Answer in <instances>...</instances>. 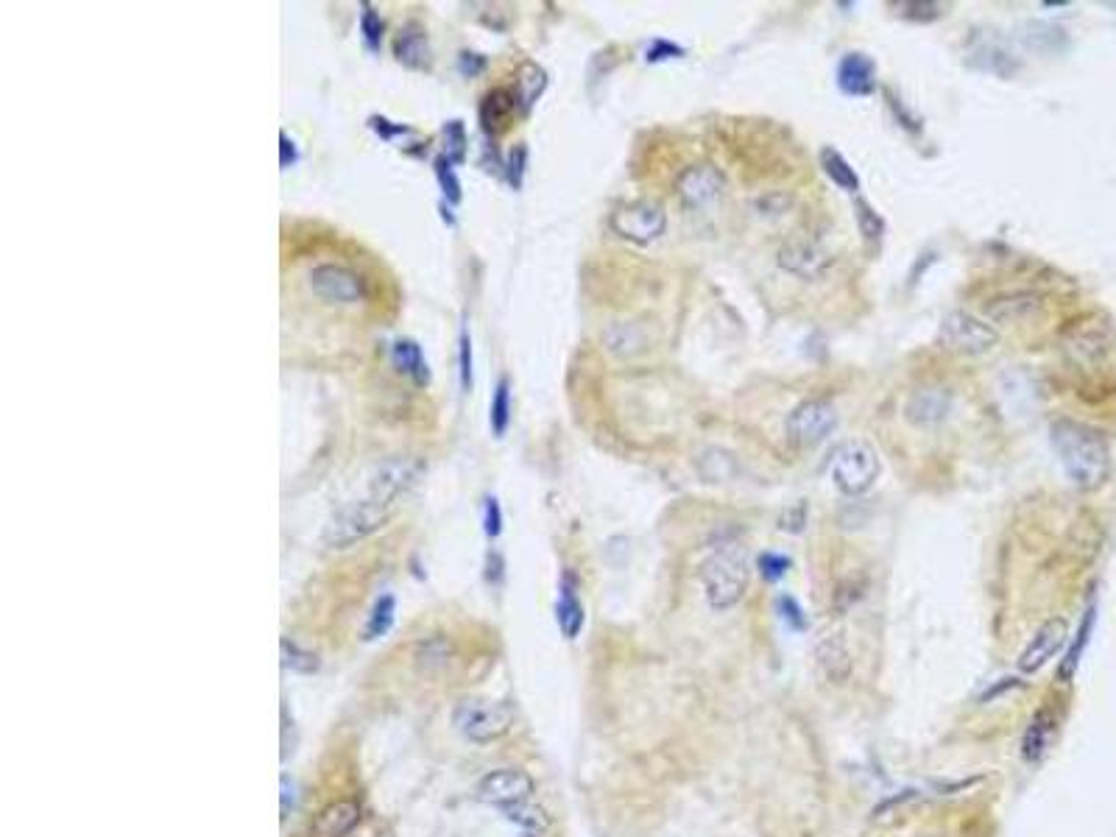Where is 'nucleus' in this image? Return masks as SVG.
<instances>
[{
	"instance_id": "f257e3e1",
	"label": "nucleus",
	"mask_w": 1116,
	"mask_h": 837,
	"mask_svg": "<svg viewBox=\"0 0 1116 837\" xmlns=\"http://www.w3.org/2000/svg\"><path fill=\"white\" fill-rule=\"evenodd\" d=\"M1050 441L1066 478L1072 480L1077 489L1094 492L1108 480L1111 450L1100 430L1075 422V419H1058L1050 430Z\"/></svg>"
},
{
	"instance_id": "f03ea898",
	"label": "nucleus",
	"mask_w": 1116,
	"mask_h": 837,
	"mask_svg": "<svg viewBox=\"0 0 1116 837\" xmlns=\"http://www.w3.org/2000/svg\"><path fill=\"white\" fill-rule=\"evenodd\" d=\"M748 558L740 545H720L712 550V556L701 564V584H704L706 600L712 609L726 612L743 600L748 589Z\"/></svg>"
},
{
	"instance_id": "7ed1b4c3",
	"label": "nucleus",
	"mask_w": 1116,
	"mask_h": 837,
	"mask_svg": "<svg viewBox=\"0 0 1116 837\" xmlns=\"http://www.w3.org/2000/svg\"><path fill=\"white\" fill-rule=\"evenodd\" d=\"M832 480L843 494L860 497L865 494L879 478V455L877 450L863 439L843 441L832 452Z\"/></svg>"
},
{
	"instance_id": "20e7f679",
	"label": "nucleus",
	"mask_w": 1116,
	"mask_h": 837,
	"mask_svg": "<svg viewBox=\"0 0 1116 837\" xmlns=\"http://www.w3.org/2000/svg\"><path fill=\"white\" fill-rule=\"evenodd\" d=\"M455 729L464 734L472 743H492L503 737L505 731L514 726V706L508 701H483V698H469L461 701L452 712Z\"/></svg>"
},
{
	"instance_id": "39448f33",
	"label": "nucleus",
	"mask_w": 1116,
	"mask_h": 837,
	"mask_svg": "<svg viewBox=\"0 0 1116 837\" xmlns=\"http://www.w3.org/2000/svg\"><path fill=\"white\" fill-rule=\"evenodd\" d=\"M386 519L388 505L377 503L372 497L349 503L341 511H335V517L324 525L321 542L327 547H352L355 542H363L369 533L377 531Z\"/></svg>"
},
{
	"instance_id": "423d86ee",
	"label": "nucleus",
	"mask_w": 1116,
	"mask_h": 837,
	"mask_svg": "<svg viewBox=\"0 0 1116 837\" xmlns=\"http://www.w3.org/2000/svg\"><path fill=\"white\" fill-rule=\"evenodd\" d=\"M941 344L946 349H952L957 355H985L988 349H994L999 341L997 330L991 324H985L983 319L971 316L966 310H955L941 321Z\"/></svg>"
},
{
	"instance_id": "0eeeda50",
	"label": "nucleus",
	"mask_w": 1116,
	"mask_h": 837,
	"mask_svg": "<svg viewBox=\"0 0 1116 837\" xmlns=\"http://www.w3.org/2000/svg\"><path fill=\"white\" fill-rule=\"evenodd\" d=\"M837 427V413L832 402L826 399H804L787 416V436L798 447H818L824 444Z\"/></svg>"
},
{
	"instance_id": "6e6552de",
	"label": "nucleus",
	"mask_w": 1116,
	"mask_h": 837,
	"mask_svg": "<svg viewBox=\"0 0 1116 837\" xmlns=\"http://www.w3.org/2000/svg\"><path fill=\"white\" fill-rule=\"evenodd\" d=\"M612 229L623 240L631 243H653L665 235L667 229V213L662 204L656 201H634V204H625L617 213L612 215Z\"/></svg>"
},
{
	"instance_id": "1a4fd4ad",
	"label": "nucleus",
	"mask_w": 1116,
	"mask_h": 837,
	"mask_svg": "<svg viewBox=\"0 0 1116 837\" xmlns=\"http://www.w3.org/2000/svg\"><path fill=\"white\" fill-rule=\"evenodd\" d=\"M531 793L533 779L525 771H517V768H503V771L489 773L478 784L480 801L500 807V810H511L517 804L531 801Z\"/></svg>"
},
{
	"instance_id": "9d476101",
	"label": "nucleus",
	"mask_w": 1116,
	"mask_h": 837,
	"mask_svg": "<svg viewBox=\"0 0 1116 837\" xmlns=\"http://www.w3.org/2000/svg\"><path fill=\"white\" fill-rule=\"evenodd\" d=\"M310 285L313 291L319 293L321 299L327 302H338V305H355L366 299V282L360 274H355L352 268L344 266H316L310 271Z\"/></svg>"
},
{
	"instance_id": "9b49d317",
	"label": "nucleus",
	"mask_w": 1116,
	"mask_h": 837,
	"mask_svg": "<svg viewBox=\"0 0 1116 837\" xmlns=\"http://www.w3.org/2000/svg\"><path fill=\"white\" fill-rule=\"evenodd\" d=\"M678 196L690 210H704L715 204L723 193V176L712 165H690L687 171L678 176Z\"/></svg>"
},
{
	"instance_id": "f8f14e48",
	"label": "nucleus",
	"mask_w": 1116,
	"mask_h": 837,
	"mask_svg": "<svg viewBox=\"0 0 1116 837\" xmlns=\"http://www.w3.org/2000/svg\"><path fill=\"white\" fill-rule=\"evenodd\" d=\"M1069 637V625L1061 617H1052L1047 623L1038 628L1033 639L1027 642V648L1019 656V670L1022 673H1038L1041 667L1050 662L1055 653L1061 651Z\"/></svg>"
},
{
	"instance_id": "ddd939ff",
	"label": "nucleus",
	"mask_w": 1116,
	"mask_h": 837,
	"mask_svg": "<svg viewBox=\"0 0 1116 837\" xmlns=\"http://www.w3.org/2000/svg\"><path fill=\"white\" fill-rule=\"evenodd\" d=\"M779 266L798 279H815L832 266V257L812 240L793 238L779 249Z\"/></svg>"
},
{
	"instance_id": "4468645a",
	"label": "nucleus",
	"mask_w": 1116,
	"mask_h": 837,
	"mask_svg": "<svg viewBox=\"0 0 1116 837\" xmlns=\"http://www.w3.org/2000/svg\"><path fill=\"white\" fill-rule=\"evenodd\" d=\"M416 475H419V464L416 461H411V458H391L369 480V497L391 508V503L411 486Z\"/></svg>"
},
{
	"instance_id": "2eb2a0df",
	"label": "nucleus",
	"mask_w": 1116,
	"mask_h": 837,
	"mask_svg": "<svg viewBox=\"0 0 1116 837\" xmlns=\"http://www.w3.org/2000/svg\"><path fill=\"white\" fill-rule=\"evenodd\" d=\"M952 411V394L946 388H918L904 405L907 422L916 427H935Z\"/></svg>"
},
{
	"instance_id": "dca6fc26",
	"label": "nucleus",
	"mask_w": 1116,
	"mask_h": 837,
	"mask_svg": "<svg viewBox=\"0 0 1116 837\" xmlns=\"http://www.w3.org/2000/svg\"><path fill=\"white\" fill-rule=\"evenodd\" d=\"M837 87L851 98H868L877 90V65L871 56L860 54H846L837 65Z\"/></svg>"
},
{
	"instance_id": "f3484780",
	"label": "nucleus",
	"mask_w": 1116,
	"mask_h": 837,
	"mask_svg": "<svg viewBox=\"0 0 1116 837\" xmlns=\"http://www.w3.org/2000/svg\"><path fill=\"white\" fill-rule=\"evenodd\" d=\"M815 662L829 684L835 687L846 684L851 676V651L843 634H824L821 642L815 645Z\"/></svg>"
},
{
	"instance_id": "a211bd4d",
	"label": "nucleus",
	"mask_w": 1116,
	"mask_h": 837,
	"mask_svg": "<svg viewBox=\"0 0 1116 837\" xmlns=\"http://www.w3.org/2000/svg\"><path fill=\"white\" fill-rule=\"evenodd\" d=\"M556 620L561 634L567 639H575L584 628V603L578 595V578L572 572L561 575V584H558V603H556Z\"/></svg>"
},
{
	"instance_id": "6ab92c4d",
	"label": "nucleus",
	"mask_w": 1116,
	"mask_h": 837,
	"mask_svg": "<svg viewBox=\"0 0 1116 837\" xmlns=\"http://www.w3.org/2000/svg\"><path fill=\"white\" fill-rule=\"evenodd\" d=\"M360 821V807L355 801H333L316 815L310 826V837H346Z\"/></svg>"
},
{
	"instance_id": "aec40b11",
	"label": "nucleus",
	"mask_w": 1116,
	"mask_h": 837,
	"mask_svg": "<svg viewBox=\"0 0 1116 837\" xmlns=\"http://www.w3.org/2000/svg\"><path fill=\"white\" fill-rule=\"evenodd\" d=\"M1052 737H1055V715L1050 709H1041L1036 718L1030 720V726L1024 731L1022 740V757L1027 762H1038V759L1047 754Z\"/></svg>"
},
{
	"instance_id": "412c9836",
	"label": "nucleus",
	"mask_w": 1116,
	"mask_h": 837,
	"mask_svg": "<svg viewBox=\"0 0 1116 837\" xmlns=\"http://www.w3.org/2000/svg\"><path fill=\"white\" fill-rule=\"evenodd\" d=\"M397 59L405 67H413V70L430 65V45H427L425 28L419 26V23H408V26L399 31Z\"/></svg>"
},
{
	"instance_id": "4be33fe9",
	"label": "nucleus",
	"mask_w": 1116,
	"mask_h": 837,
	"mask_svg": "<svg viewBox=\"0 0 1116 837\" xmlns=\"http://www.w3.org/2000/svg\"><path fill=\"white\" fill-rule=\"evenodd\" d=\"M391 358L399 372L408 374L416 386H427L430 383V369H427V360L422 355V346L411 341V338H399L394 349H391Z\"/></svg>"
},
{
	"instance_id": "5701e85b",
	"label": "nucleus",
	"mask_w": 1116,
	"mask_h": 837,
	"mask_svg": "<svg viewBox=\"0 0 1116 837\" xmlns=\"http://www.w3.org/2000/svg\"><path fill=\"white\" fill-rule=\"evenodd\" d=\"M1066 349L1072 352V358L1080 363H1091V360H1100L1108 355V335L1097 327H1086V330H1075Z\"/></svg>"
},
{
	"instance_id": "b1692460",
	"label": "nucleus",
	"mask_w": 1116,
	"mask_h": 837,
	"mask_svg": "<svg viewBox=\"0 0 1116 837\" xmlns=\"http://www.w3.org/2000/svg\"><path fill=\"white\" fill-rule=\"evenodd\" d=\"M821 168L832 179V185H837L846 193H857L860 190V176L851 168V162L837 151V148H821Z\"/></svg>"
},
{
	"instance_id": "393cba45",
	"label": "nucleus",
	"mask_w": 1116,
	"mask_h": 837,
	"mask_svg": "<svg viewBox=\"0 0 1116 837\" xmlns=\"http://www.w3.org/2000/svg\"><path fill=\"white\" fill-rule=\"evenodd\" d=\"M503 812L511 824H517L519 837H545L547 829H550V818L545 815V810L536 807V804H531V801L517 804V807H511V810H503Z\"/></svg>"
},
{
	"instance_id": "a878e982",
	"label": "nucleus",
	"mask_w": 1116,
	"mask_h": 837,
	"mask_svg": "<svg viewBox=\"0 0 1116 837\" xmlns=\"http://www.w3.org/2000/svg\"><path fill=\"white\" fill-rule=\"evenodd\" d=\"M514 107H517V95L505 93V90L492 93L489 98H486V104L480 107L483 126H486V129H503L505 123H508V115L514 112Z\"/></svg>"
},
{
	"instance_id": "bb28decb",
	"label": "nucleus",
	"mask_w": 1116,
	"mask_h": 837,
	"mask_svg": "<svg viewBox=\"0 0 1116 837\" xmlns=\"http://www.w3.org/2000/svg\"><path fill=\"white\" fill-rule=\"evenodd\" d=\"M545 87H547V76L542 67L536 65L522 67L517 79V101L522 104V109H531L533 104H536V98L545 93Z\"/></svg>"
},
{
	"instance_id": "cd10ccee",
	"label": "nucleus",
	"mask_w": 1116,
	"mask_h": 837,
	"mask_svg": "<svg viewBox=\"0 0 1116 837\" xmlns=\"http://www.w3.org/2000/svg\"><path fill=\"white\" fill-rule=\"evenodd\" d=\"M508 422H511V386H508V380H500L494 388L492 408H489V425H492V433L497 439L505 436Z\"/></svg>"
},
{
	"instance_id": "c85d7f7f",
	"label": "nucleus",
	"mask_w": 1116,
	"mask_h": 837,
	"mask_svg": "<svg viewBox=\"0 0 1116 837\" xmlns=\"http://www.w3.org/2000/svg\"><path fill=\"white\" fill-rule=\"evenodd\" d=\"M394 614H397V600H394V595H383V598L374 603L372 614H369V623H366V639L386 637L388 628L394 625Z\"/></svg>"
},
{
	"instance_id": "c756f323",
	"label": "nucleus",
	"mask_w": 1116,
	"mask_h": 837,
	"mask_svg": "<svg viewBox=\"0 0 1116 837\" xmlns=\"http://www.w3.org/2000/svg\"><path fill=\"white\" fill-rule=\"evenodd\" d=\"M433 171H436V179H439L441 193H444L447 204H458V201H461V182H458V176H455L452 162L447 160V157H439V160L433 162Z\"/></svg>"
},
{
	"instance_id": "7c9ffc66",
	"label": "nucleus",
	"mask_w": 1116,
	"mask_h": 837,
	"mask_svg": "<svg viewBox=\"0 0 1116 837\" xmlns=\"http://www.w3.org/2000/svg\"><path fill=\"white\" fill-rule=\"evenodd\" d=\"M854 218H857V224H860V232H863L865 240H871V243H877L879 238H882V232H885V221L879 218L865 201H854Z\"/></svg>"
},
{
	"instance_id": "2f4dec72",
	"label": "nucleus",
	"mask_w": 1116,
	"mask_h": 837,
	"mask_svg": "<svg viewBox=\"0 0 1116 837\" xmlns=\"http://www.w3.org/2000/svg\"><path fill=\"white\" fill-rule=\"evenodd\" d=\"M360 34H363V42H366L369 51H377V48H380V40H383V20H380V14L374 12L369 3H363V14H360Z\"/></svg>"
},
{
	"instance_id": "473e14b6",
	"label": "nucleus",
	"mask_w": 1116,
	"mask_h": 837,
	"mask_svg": "<svg viewBox=\"0 0 1116 837\" xmlns=\"http://www.w3.org/2000/svg\"><path fill=\"white\" fill-rule=\"evenodd\" d=\"M282 659H285V665L291 667V670H296V673H313L316 667H319V662H316V656L313 653L302 651L296 642H288V639H282Z\"/></svg>"
},
{
	"instance_id": "72a5a7b5",
	"label": "nucleus",
	"mask_w": 1116,
	"mask_h": 837,
	"mask_svg": "<svg viewBox=\"0 0 1116 837\" xmlns=\"http://www.w3.org/2000/svg\"><path fill=\"white\" fill-rule=\"evenodd\" d=\"M444 137H447V160L450 162H464L466 157V132L461 120H450L444 126Z\"/></svg>"
},
{
	"instance_id": "f704fd0d",
	"label": "nucleus",
	"mask_w": 1116,
	"mask_h": 837,
	"mask_svg": "<svg viewBox=\"0 0 1116 837\" xmlns=\"http://www.w3.org/2000/svg\"><path fill=\"white\" fill-rule=\"evenodd\" d=\"M458 374H461V388L472 391V338L466 327H461V335H458Z\"/></svg>"
},
{
	"instance_id": "c9c22d12",
	"label": "nucleus",
	"mask_w": 1116,
	"mask_h": 837,
	"mask_svg": "<svg viewBox=\"0 0 1116 837\" xmlns=\"http://www.w3.org/2000/svg\"><path fill=\"white\" fill-rule=\"evenodd\" d=\"M787 570H790V558L782 556V553H762L759 556V572H762L765 581L776 584L787 575Z\"/></svg>"
},
{
	"instance_id": "e433bc0d",
	"label": "nucleus",
	"mask_w": 1116,
	"mask_h": 837,
	"mask_svg": "<svg viewBox=\"0 0 1116 837\" xmlns=\"http://www.w3.org/2000/svg\"><path fill=\"white\" fill-rule=\"evenodd\" d=\"M483 531H486L489 539H497L500 531H503V511H500L497 497H486V505H483Z\"/></svg>"
},
{
	"instance_id": "4c0bfd02",
	"label": "nucleus",
	"mask_w": 1116,
	"mask_h": 837,
	"mask_svg": "<svg viewBox=\"0 0 1116 837\" xmlns=\"http://www.w3.org/2000/svg\"><path fill=\"white\" fill-rule=\"evenodd\" d=\"M1091 620H1094V612L1086 614V620H1083V628H1080V639L1075 642V648L1069 651V656H1066V665H1063V678H1069L1072 673H1075L1077 662H1080V653H1083V645L1089 642V631H1091Z\"/></svg>"
},
{
	"instance_id": "58836bf2",
	"label": "nucleus",
	"mask_w": 1116,
	"mask_h": 837,
	"mask_svg": "<svg viewBox=\"0 0 1116 837\" xmlns=\"http://www.w3.org/2000/svg\"><path fill=\"white\" fill-rule=\"evenodd\" d=\"M684 56V48L681 45H676V42H667V40H656L645 51V59L648 62H667V59H681Z\"/></svg>"
},
{
	"instance_id": "ea45409f",
	"label": "nucleus",
	"mask_w": 1116,
	"mask_h": 837,
	"mask_svg": "<svg viewBox=\"0 0 1116 837\" xmlns=\"http://www.w3.org/2000/svg\"><path fill=\"white\" fill-rule=\"evenodd\" d=\"M779 612H782L784 623L793 625L796 631H804L807 620H804V612H801V606H798L796 600L787 598V595H782V598H779Z\"/></svg>"
},
{
	"instance_id": "a19ab883",
	"label": "nucleus",
	"mask_w": 1116,
	"mask_h": 837,
	"mask_svg": "<svg viewBox=\"0 0 1116 837\" xmlns=\"http://www.w3.org/2000/svg\"><path fill=\"white\" fill-rule=\"evenodd\" d=\"M525 160H528V151H525V146H517L514 151H511V160H508V182H511L514 187L522 185Z\"/></svg>"
},
{
	"instance_id": "79ce46f5",
	"label": "nucleus",
	"mask_w": 1116,
	"mask_h": 837,
	"mask_svg": "<svg viewBox=\"0 0 1116 837\" xmlns=\"http://www.w3.org/2000/svg\"><path fill=\"white\" fill-rule=\"evenodd\" d=\"M369 126H372V132L380 134L383 140H394L397 134H411V129H408V126H394L391 120L377 118V115H374V118H369Z\"/></svg>"
},
{
	"instance_id": "37998d69",
	"label": "nucleus",
	"mask_w": 1116,
	"mask_h": 837,
	"mask_svg": "<svg viewBox=\"0 0 1116 837\" xmlns=\"http://www.w3.org/2000/svg\"><path fill=\"white\" fill-rule=\"evenodd\" d=\"M296 160H299L296 146H293L291 137L282 132L279 134V165H282V168H291V165H296Z\"/></svg>"
},
{
	"instance_id": "c03bdc74",
	"label": "nucleus",
	"mask_w": 1116,
	"mask_h": 837,
	"mask_svg": "<svg viewBox=\"0 0 1116 837\" xmlns=\"http://www.w3.org/2000/svg\"><path fill=\"white\" fill-rule=\"evenodd\" d=\"M458 67H461V73H464V76H478L480 70L486 67V59H483V56H478V54H466V51H464V54H461V59H458Z\"/></svg>"
},
{
	"instance_id": "a18cd8bd",
	"label": "nucleus",
	"mask_w": 1116,
	"mask_h": 837,
	"mask_svg": "<svg viewBox=\"0 0 1116 837\" xmlns=\"http://www.w3.org/2000/svg\"><path fill=\"white\" fill-rule=\"evenodd\" d=\"M279 784H282V818H288V812H291V804H293V784L288 776H282Z\"/></svg>"
}]
</instances>
